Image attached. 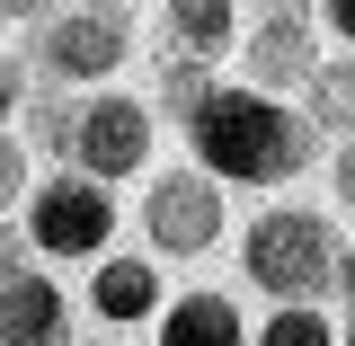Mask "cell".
<instances>
[{
    "label": "cell",
    "mask_w": 355,
    "mask_h": 346,
    "mask_svg": "<svg viewBox=\"0 0 355 346\" xmlns=\"http://www.w3.org/2000/svg\"><path fill=\"white\" fill-rule=\"evenodd\" d=\"M347 293H355V258H347Z\"/></svg>",
    "instance_id": "d6986e66"
},
{
    "label": "cell",
    "mask_w": 355,
    "mask_h": 346,
    "mask_svg": "<svg viewBox=\"0 0 355 346\" xmlns=\"http://www.w3.org/2000/svg\"><path fill=\"white\" fill-rule=\"evenodd\" d=\"M62 338V293L36 275H0V346H53Z\"/></svg>",
    "instance_id": "52a82bcc"
},
{
    "label": "cell",
    "mask_w": 355,
    "mask_h": 346,
    "mask_svg": "<svg viewBox=\"0 0 355 346\" xmlns=\"http://www.w3.org/2000/svg\"><path fill=\"white\" fill-rule=\"evenodd\" d=\"M0 9H44V0H0Z\"/></svg>",
    "instance_id": "ac0fdd59"
},
{
    "label": "cell",
    "mask_w": 355,
    "mask_h": 346,
    "mask_svg": "<svg viewBox=\"0 0 355 346\" xmlns=\"http://www.w3.org/2000/svg\"><path fill=\"white\" fill-rule=\"evenodd\" d=\"M18 196V142H0V205Z\"/></svg>",
    "instance_id": "4fadbf2b"
},
{
    "label": "cell",
    "mask_w": 355,
    "mask_h": 346,
    "mask_svg": "<svg viewBox=\"0 0 355 346\" xmlns=\"http://www.w3.org/2000/svg\"><path fill=\"white\" fill-rule=\"evenodd\" d=\"M214 222H222L214 178H160V187H151V240H160V249H205Z\"/></svg>",
    "instance_id": "5b68a950"
},
{
    "label": "cell",
    "mask_w": 355,
    "mask_h": 346,
    "mask_svg": "<svg viewBox=\"0 0 355 346\" xmlns=\"http://www.w3.org/2000/svg\"><path fill=\"white\" fill-rule=\"evenodd\" d=\"M160 346H240V320H231V302H222V293H196V302L169 311Z\"/></svg>",
    "instance_id": "ba28073f"
},
{
    "label": "cell",
    "mask_w": 355,
    "mask_h": 346,
    "mask_svg": "<svg viewBox=\"0 0 355 346\" xmlns=\"http://www.w3.org/2000/svg\"><path fill=\"white\" fill-rule=\"evenodd\" d=\"M266 346H329V329H320L311 311H275V329H266Z\"/></svg>",
    "instance_id": "7c38bea8"
},
{
    "label": "cell",
    "mask_w": 355,
    "mask_h": 346,
    "mask_svg": "<svg viewBox=\"0 0 355 346\" xmlns=\"http://www.w3.org/2000/svg\"><path fill=\"white\" fill-rule=\"evenodd\" d=\"M169 27H178V44L222 53L231 44V0H169Z\"/></svg>",
    "instance_id": "30bf717a"
},
{
    "label": "cell",
    "mask_w": 355,
    "mask_h": 346,
    "mask_svg": "<svg viewBox=\"0 0 355 346\" xmlns=\"http://www.w3.org/2000/svg\"><path fill=\"white\" fill-rule=\"evenodd\" d=\"M249 275H258L266 293H320L329 284V231L311 214H266L258 231H249Z\"/></svg>",
    "instance_id": "7a4b0ae2"
},
{
    "label": "cell",
    "mask_w": 355,
    "mask_h": 346,
    "mask_svg": "<svg viewBox=\"0 0 355 346\" xmlns=\"http://www.w3.org/2000/svg\"><path fill=\"white\" fill-rule=\"evenodd\" d=\"M151 302H160V275H151L142 258H116L107 275H98V311H107V320H142Z\"/></svg>",
    "instance_id": "9c48e42d"
},
{
    "label": "cell",
    "mask_w": 355,
    "mask_h": 346,
    "mask_svg": "<svg viewBox=\"0 0 355 346\" xmlns=\"http://www.w3.org/2000/svg\"><path fill=\"white\" fill-rule=\"evenodd\" d=\"M329 27H338V36H355V0H329Z\"/></svg>",
    "instance_id": "5bb4252c"
},
{
    "label": "cell",
    "mask_w": 355,
    "mask_h": 346,
    "mask_svg": "<svg viewBox=\"0 0 355 346\" xmlns=\"http://www.w3.org/2000/svg\"><path fill=\"white\" fill-rule=\"evenodd\" d=\"M9 266H18V240H9V231H0V275H9Z\"/></svg>",
    "instance_id": "e0dca14e"
},
{
    "label": "cell",
    "mask_w": 355,
    "mask_h": 346,
    "mask_svg": "<svg viewBox=\"0 0 355 346\" xmlns=\"http://www.w3.org/2000/svg\"><path fill=\"white\" fill-rule=\"evenodd\" d=\"M347 346H355V338H347Z\"/></svg>",
    "instance_id": "ffe728a7"
},
{
    "label": "cell",
    "mask_w": 355,
    "mask_h": 346,
    "mask_svg": "<svg viewBox=\"0 0 355 346\" xmlns=\"http://www.w3.org/2000/svg\"><path fill=\"white\" fill-rule=\"evenodd\" d=\"M9 98H18V71H9V62H0V107H9Z\"/></svg>",
    "instance_id": "2e32d148"
},
{
    "label": "cell",
    "mask_w": 355,
    "mask_h": 346,
    "mask_svg": "<svg viewBox=\"0 0 355 346\" xmlns=\"http://www.w3.org/2000/svg\"><path fill=\"white\" fill-rule=\"evenodd\" d=\"M338 187H347V205H355V151H347V160H338Z\"/></svg>",
    "instance_id": "9a60e30c"
},
{
    "label": "cell",
    "mask_w": 355,
    "mask_h": 346,
    "mask_svg": "<svg viewBox=\"0 0 355 346\" xmlns=\"http://www.w3.org/2000/svg\"><path fill=\"white\" fill-rule=\"evenodd\" d=\"M142 151H151V116L133 107V98H98L80 116V160L98 178H125V169H142Z\"/></svg>",
    "instance_id": "277c9868"
},
{
    "label": "cell",
    "mask_w": 355,
    "mask_h": 346,
    "mask_svg": "<svg viewBox=\"0 0 355 346\" xmlns=\"http://www.w3.org/2000/svg\"><path fill=\"white\" fill-rule=\"evenodd\" d=\"M196 151H205L222 178H284L302 160V133H293V116H275L249 89H214V98L196 107Z\"/></svg>",
    "instance_id": "6da1fadb"
},
{
    "label": "cell",
    "mask_w": 355,
    "mask_h": 346,
    "mask_svg": "<svg viewBox=\"0 0 355 346\" xmlns=\"http://www.w3.org/2000/svg\"><path fill=\"white\" fill-rule=\"evenodd\" d=\"M116 53H125V18H116V9H80V18H62V27L44 36V62H53V71H80V80L107 71Z\"/></svg>",
    "instance_id": "8992f818"
},
{
    "label": "cell",
    "mask_w": 355,
    "mask_h": 346,
    "mask_svg": "<svg viewBox=\"0 0 355 346\" xmlns=\"http://www.w3.org/2000/svg\"><path fill=\"white\" fill-rule=\"evenodd\" d=\"M107 196L98 187H71V178H53L36 196V249H62V258H89L98 240H107Z\"/></svg>",
    "instance_id": "3957f363"
},
{
    "label": "cell",
    "mask_w": 355,
    "mask_h": 346,
    "mask_svg": "<svg viewBox=\"0 0 355 346\" xmlns=\"http://www.w3.org/2000/svg\"><path fill=\"white\" fill-rule=\"evenodd\" d=\"M258 71H284V80H302V71H311V36H302V18H266V36H258Z\"/></svg>",
    "instance_id": "8fae6325"
}]
</instances>
